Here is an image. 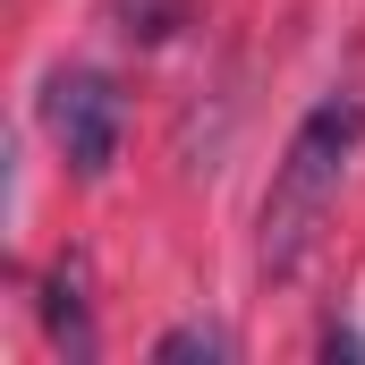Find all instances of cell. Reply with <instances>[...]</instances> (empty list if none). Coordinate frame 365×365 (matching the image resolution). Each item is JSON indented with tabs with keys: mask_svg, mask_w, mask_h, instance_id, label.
<instances>
[{
	"mask_svg": "<svg viewBox=\"0 0 365 365\" xmlns=\"http://www.w3.org/2000/svg\"><path fill=\"white\" fill-rule=\"evenodd\" d=\"M43 323H51V340L68 349V357H93V323H86V264L68 255V264H51L43 280Z\"/></svg>",
	"mask_w": 365,
	"mask_h": 365,
	"instance_id": "3",
	"label": "cell"
},
{
	"mask_svg": "<svg viewBox=\"0 0 365 365\" xmlns=\"http://www.w3.org/2000/svg\"><path fill=\"white\" fill-rule=\"evenodd\" d=\"M153 357H162V365H187V357L221 365V357H230V340H221L212 323H179V331H162V340H153Z\"/></svg>",
	"mask_w": 365,
	"mask_h": 365,
	"instance_id": "4",
	"label": "cell"
},
{
	"mask_svg": "<svg viewBox=\"0 0 365 365\" xmlns=\"http://www.w3.org/2000/svg\"><path fill=\"white\" fill-rule=\"evenodd\" d=\"M357 145H365V102L357 93H323V102L289 128V153L272 162V187H264V230H255V264L272 280H289L306 264V247H314L331 195L349 179Z\"/></svg>",
	"mask_w": 365,
	"mask_h": 365,
	"instance_id": "1",
	"label": "cell"
},
{
	"mask_svg": "<svg viewBox=\"0 0 365 365\" xmlns=\"http://www.w3.org/2000/svg\"><path fill=\"white\" fill-rule=\"evenodd\" d=\"M43 128H51V145L68 153V170L102 179V170L119 162V128H128L119 86H110L102 68H60V77L43 86Z\"/></svg>",
	"mask_w": 365,
	"mask_h": 365,
	"instance_id": "2",
	"label": "cell"
},
{
	"mask_svg": "<svg viewBox=\"0 0 365 365\" xmlns=\"http://www.w3.org/2000/svg\"><path fill=\"white\" fill-rule=\"evenodd\" d=\"M110 9H119V34H136V43H162L179 26V0H110Z\"/></svg>",
	"mask_w": 365,
	"mask_h": 365,
	"instance_id": "5",
	"label": "cell"
}]
</instances>
